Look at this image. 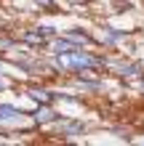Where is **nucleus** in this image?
Here are the masks:
<instances>
[{"label":"nucleus","instance_id":"f257e3e1","mask_svg":"<svg viewBox=\"0 0 144 146\" xmlns=\"http://www.w3.org/2000/svg\"><path fill=\"white\" fill-rule=\"evenodd\" d=\"M56 66L62 69H94V66H101V61L96 56H88L83 50H70V53H56Z\"/></svg>","mask_w":144,"mask_h":146},{"label":"nucleus","instance_id":"f03ea898","mask_svg":"<svg viewBox=\"0 0 144 146\" xmlns=\"http://www.w3.org/2000/svg\"><path fill=\"white\" fill-rule=\"evenodd\" d=\"M21 117V111L16 106H8V104H0V122H16Z\"/></svg>","mask_w":144,"mask_h":146},{"label":"nucleus","instance_id":"7ed1b4c3","mask_svg":"<svg viewBox=\"0 0 144 146\" xmlns=\"http://www.w3.org/2000/svg\"><path fill=\"white\" fill-rule=\"evenodd\" d=\"M32 117H35V122H38V125H43V122H51V119H56V114L48 109V104H43V106H40V109H38Z\"/></svg>","mask_w":144,"mask_h":146},{"label":"nucleus","instance_id":"20e7f679","mask_svg":"<svg viewBox=\"0 0 144 146\" xmlns=\"http://www.w3.org/2000/svg\"><path fill=\"white\" fill-rule=\"evenodd\" d=\"M72 42L75 40H70V37H67V40H54V42H51V48H54V53H70V50H78Z\"/></svg>","mask_w":144,"mask_h":146},{"label":"nucleus","instance_id":"39448f33","mask_svg":"<svg viewBox=\"0 0 144 146\" xmlns=\"http://www.w3.org/2000/svg\"><path fill=\"white\" fill-rule=\"evenodd\" d=\"M62 133H67V135H80L83 133V125L80 122H67V125H62Z\"/></svg>","mask_w":144,"mask_h":146},{"label":"nucleus","instance_id":"423d86ee","mask_svg":"<svg viewBox=\"0 0 144 146\" xmlns=\"http://www.w3.org/2000/svg\"><path fill=\"white\" fill-rule=\"evenodd\" d=\"M117 72L120 74H136V72H141V64H117Z\"/></svg>","mask_w":144,"mask_h":146},{"label":"nucleus","instance_id":"0eeeda50","mask_svg":"<svg viewBox=\"0 0 144 146\" xmlns=\"http://www.w3.org/2000/svg\"><path fill=\"white\" fill-rule=\"evenodd\" d=\"M29 96H32V98H38V101H40V104H51V98H54V96H56V93H54V96H51V93H48V90H32V93H29Z\"/></svg>","mask_w":144,"mask_h":146},{"label":"nucleus","instance_id":"6e6552de","mask_svg":"<svg viewBox=\"0 0 144 146\" xmlns=\"http://www.w3.org/2000/svg\"><path fill=\"white\" fill-rule=\"evenodd\" d=\"M24 42H29V45H43V35L35 29V32H29V35H24Z\"/></svg>","mask_w":144,"mask_h":146},{"label":"nucleus","instance_id":"1a4fd4ad","mask_svg":"<svg viewBox=\"0 0 144 146\" xmlns=\"http://www.w3.org/2000/svg\"><path fill=\"white\" fill-rule=\"evenodd\" d=\"M67 37H70V40H78L80 45H86V42H91V37L86 35V32H78V29H72V32H70Z\"/></svg>","mask_w":144,"mask_h":146},{"label":"nucleus","instance_id":"9d476101","mask_svg":"<svg viewBox=\"0 0 144 146\" xmlns=\"http://www.w3.org/2000/svg\"><path fill=\"white\" fill-rule=\"evenodd\" d=\"M38 32H40V35H43V37H51V35H54L56 29H51V27H38Z\"/></svg>","mask_w":144,"mask_h":146},{"label":"nucleus","instance_id":"9b49d317","mask_svg":"<svg viewBox=\"0 0 144 146\" xmlns=\"http://www.w3.org/2000/svg\"><path fill=\"white\" fill-rule=\"evenodd\" d=\"M107 37H109V40H120L123 35H117V32H112V29H109V32H107Z\"/></svg>","mask_w":144,"mask_h":146},{"label":"nucleus","instance_id":"f8f14e48","mask_svg":"<svg viewBox=\"0 0 144 146\" xmlns=\"http://www.w3.org/2000/svg\"><path fill=\"white\" fill-rule=\"evenodd\" d=\"M35 3H43V5H51V0H35Z\"/></svg>","mask_w":144,"mask_h":146},{"label":"nucleus","instance_id":"ddd939ff","mask_svg":"<svg viewBox=\"0 0 144 146\" xmlns=\"http://www.w3.org/2000/svg\"><path fill=\"white\" fill-rule=\"evenodd\" d=\"M0 88H3V80H0Z\"/></svg>","mask_w":144,"mask_h":146}]
</instances>
